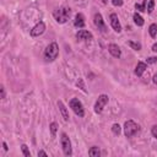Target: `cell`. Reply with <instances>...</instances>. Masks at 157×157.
Instances as JSON below:
<instances>
[{
  "label": "cell",
  "instance_id": "6da1fadb",
  "mask_svg": "<svg viewBox=\"0 0 157 157\" xmlns=\"http://www.w3.org/2000/svg\"><path fill=\"white\" fill-rule=\"evenodd\" d=\"M70 15H71V9L67 6H61L53 12V16L58 23H65L69 20Z\"/></svg>",
  "mask_w": 157,
  "mask_h": 157
},
{
  "label": "cell",
  "instance_id": "7a4b0ae2",
  "mask_svg": "<svg viewBox=\"0 0 157 157\" xmlns=\"http://www.w3.org/2000/svg\"><path fill=\"white\" fill-rule=\"evenodd\" d=\"M59 55V47L55 42L50 43L44 50V59L47 61H54Z\"/></svg>",
  "mask_w": 157,
  "mask_h": 157
},
{
  "label": "cell",
  "instance_id": "3957f363",
  "mask_svg": "<svg viewBox=\"0 0 157 157\" xmlns=\"http://www.w3.org/2000/svg\"><path fill=\"white\" fill-rule=\"evenodd\" d=\"M140 130V125L136 124L134 120H127L124 124V134L127 138H133Z\"/></svg>",
  "mask_w": 157,
  "mask_h": 157
},
{
  "label": "cell",
  "instance_id": "277c9868",
  "mask_svg": "<svg viewBox=\"0 0 157 157\" xmlns=\"http://www.w3.org/2000/svg\"><path fill=\"white\" fill-rule=\"evenodd\" d=\"M69 104H70V108L74 111V113H75L76 115H79L80 118H82V117L85 115L84 106H82V103L79 101V98H73Z\"/></svg>",
  "mask_w": 157,
  "mask_h": 157
},
{
  "label": "cell",
  "instance_id": "5b68a950",
  "mask_svg": "<svg viewBox=\"0 0 157 157\" xmlns=\"http://www.w3.org/2000/svg\"><path fill=\"white\" fill-rule=\"evenodd\" d=\"M61 147H63V151H64V155H65V156H71V155H73L71 141H70L69 136H68L65 133L61 134Z\"/></svg>",
  "mask_w": 157,
  "mask_h": 157
},
{
  "label": "cell",
  "instance_id": "8992f818",
  "mask_svg": "<svg viewBox=\"0 0 157 157\" xmlns=\"http://www.w3.org/2000/svg\"><path fill=\"white\" fill-rule=\"evenodd\" d=\"M108 101H109V97H108L107 95H101V96L98 97L96 104H95V112H96L97 114H101L102 111H103V108H104L106 104L108 103Z\"/></svg>",
  "mask_w": 157,
  "mask_h": 157
},
{
  "label": "cell",
  "instance_id": "52a82bcc",
  "mask_svg": "<svg viewBox=\"0 0 157 157\" xmlns=\"http://www.w3.org/2000/svg\"><path fill=\"white\" fill-rule=\"evenodd\" d=\"M93 23H95V26L101 31V32H107V27H106V23L103 21V17L100 12L95 14V16H93Z\"/></svg>",
  "mask_w": 157,
  "mask_h": 157
},
{
  "label": "cell",
  "instance_id": "ba28073f",
  "mask_svg": "<svg viewBox=\"0 0 157 157\" xmlns=\"http://www.w3.org/2000/svg\"><path fill=\"white\" fill-rule=\"evenodd\" d=\"M44 31H46V25H44V22L41 21L32 29H31V36H32V37H38V36L44 33Z\"/></svg>",
  "mask_w": 157,
  "mask_h": 157
},
{
  "label": "cell",
  "instance_id": "9c48e42d",
  "mask_svg": "<svg viewBox=\"0 0 157 157\" xmlns=\"http://www.w3.org/2000/svg\"><path fill=\"white\" fill-rule=\"evenodd\" d=\"M111 26L113 27V29L115 32H120L121 31V26H120V22H119V19H118V15L117 14H111Z\"/></svg>",
  "mask_w": 157,
  "mask_h": 157
},
{
  "label": "cell",
  "instance_id": "30bf717a",
  "mask_svg": "<svg viewBox=\"0 0 157 157\" xmlns=\"http://www.w3.org/2000/svg\"><path fill=\"white\" fill-rule=\"evenodd\" d=\"M76 38L80 41H88V39H92V33L86 29H80L76 33Z\"/></svg>",
  "mask_w": 157,
  "mask_h": 157
},
{
  "label": "cell",
  "instance_id": "8fae6325",
  "mask_svg": "<svg viewBox=\"0 0 157 157\" xmlns=\"http://www.w3.org/2000/svg\"><path fill=\"white\" fill-rule=\"evenodd\" d=\"M108 52L112 54V56H114V58H120V55H121V50H120V48L117 46V44H109L108 46Z\"/></svg>",
  "mask_w": 157,
  "mask_h": 157
},
{
  "label": "cell",
  "instance_id": "7c38bea8",
  "mask_svg": "<svg viewBox=\"0 0 157 157\" xmlns=\"http://www.w3.org/2000/svg\"><path fill=\"white\" fill-rule=\"evenodd\" d=\"M58 106H59V109H60V113H61V115H63V118H64V120L65 121H68L69 120V112H68V108L65 107V104L63 103L61 101H58Z\"/></svg>",
  "mask_w": 157,
  "mask_h": 157
},
{
  "label": "cell",
  "instance_id": "4fadbf2b",
  "mask_svg": "<svg viewBox=\"0 0 157 157\" xmlns=\"http://www.w3.org/2000/svg\"><path fill=\"white\" fill-rule=\"evenodd\" d=\"M74 26L77 28H82L85 27V17L82 14H76L75 20H74Z\"/></svg>",
  "mask_w": 157,
  "mask_h": 157
},
{
  "label": "cell",
  "instance_id": "5bb4252c",
  "mask_svg": "<svg viewBox=\"0 0 157 157\" xmlns=\"http://www.w3.org/2000/svg\"><path fill=\"white\" fill-rule=\"evenodd\" d=\"M147 69V65H146V63H144V61H139L138 63V65H136V68H135V74L138 75V76H142V74L145 73V70Z\"/></svg>",
  "mask_w": 157,
  "mask_h": 157
},
{
  "label": "cell",
  "instance_id": "9a60e30c",
  "mask_svg": "<svg viewBox=\"0 0 157 157\" xmlns=\"http://www.w3.org/2000/svg\"><path fill=\"white\" fill-rule=\"evenodd\" d=\"M88 155L91 157H98L101 155V151H100V147L97 146H92L90 150H88Z\"/></svg>",
  "mask_w": 157,
  "mask_h": 157
},
{
  "label": "cell",
  "instance_id": "2e32d148",
  "mask_svg": "<svg viewBox=\"0 0 157 157\" xmlns=\"http://www.w3.org/2000/svg\"><path fill=\"white\" fill-rule=\"evenodd\" d=\"M133 17H134V22H135V25H138L139 27H141V26H144V23H145V21H144V19L141 17V15H140V14H138V12H135Z\"/></svg>",
  "mask_w": 157,
  "mask_h": 157
},
{
  "label": "cell",
  "instance_id": "e0dca14e",
  "mask_svg": "<svg viewBox=\"0 0 157 157\" xmlns=\"http://www.w3.org/2000/svg\"><path fill=\"white\" fill-rule=\"evenodd\" d=\"M148 33H150V36H151L152 38L156 37V35H157V25H156V23H152V25L150 26V28H148Z\"/></svg>",
  "mask_w": 157,
  "mask_h": 157
},
{
  "label": "cell",
  "instance_id": "ac0fdd59",
  "mask_svg": "<svg viewBox=\"0 0 157 157\" xmlns=\"http://www.w3.org/2000/svg\"><path fill=\"white\" fill-rule=\"evenodd\" d=\"M146 3H147V0H144L142 2V4H135V9L136 10H139L140 12H144V11H146V8H145V5H146Z\"/></svg>",
  "mask_w": 157,
  "mask_h": 157
},
{
  "label": "cell",
  "instance_id": "d6986e66",
  "mask_svg": "<svg viewBox=\"0 0 157 157\" xmlns=\"http://www.w3.org/2000/svg\"><path fill=\"white\" fill-rule=\"evenodd\" d=\"M128 46L131 47L135 50H140L141 49V44L140 43H136V42H133V41H128Z\"/></svg>",
  "mask_w": 157,
  "mask_h": 157
},
{
  "label": "cell",
  "instance_id": "ffe728a7",
  "mask_svg": "<svg viewBox=\"0 0 157 157\" xmlns=\"http://www.w3.org/2000/svg\"><path fill=\"white\" fill-rule=\"evenodd\" d=\"M112 131L114 135H119L120 131H121V128H120V125L119 124H113V127H112Z\"/></svg>",
  "mask_w": 157,
  "mask_h": 157
},
{
  "label": "cell",
  "instance_id": "44dd1931",
  "mask_svg": "<svg viewBox=\"0 0 157 157\" xmlns=\"http://www.w3.org/2000/svg\"><path fill=\"white\" fill-rule=\"evenodd\" d=\"M56 129H58V125H56V123H52L50 124V133H52V136L53 138H55V135H56Z\"/></svg>",
  "mask_w": 157,
  "mask_h": 157
},
{
  "label": "cell",
  "instance_id": "7402d4cb",
  "mask_svg": "<svg viewBox=\"0 0 157 157\" xmlns=\"http://www.w3.org/2000/svg\"><path fill=\"white\" fill-rule=\"evenodd\" d=\"M153 8H155V0H148V5H147L146 11H147L148 14H151V12L153 11Z\"/></svg>",
  "mask_w": 157,
  "mask_h": 157
},
{
  "label": "cell",
  "instance_id": "603a6c76",
  "mask_svg": "<svg viewBox=\"0 0 157 157\" xmlns=\"http://www.w3.org/2000/svg\"><path fill=\"white\" fill-rule=\"evenodd\" d=\"M21 150H22L23 156H26V157H31V152H29V150H28L27 145H22V146H21Z\"/></svg>",
  "mask_w": 157,
  "mask_h": 157
},
{
  "label": "cell",
  "instance_id": "cb8c5ba5",
  "mask_svg": "<svg viewBox=\"0 0 157 157\" xmlns=\"http://www.w3.org/2000/svg\"><path fill=\"white\" fill-rule=\"evenodd\" d=\"M146 63L147 64H155V63H157V56H150L146 59Z\"/></svg>",
  "mask_w": 157,
  "mask_h": 157
},
{
  "label": "cell",
  "instance_id": "d4e9b609",
  "mask_svg": "<svg viewBox=\"0 0 157 157\" xmlns=\"http://www.w3.org/2000/svg\"><path fill=\"white\" fill-rule=\"evenodd\" d=\"M112 4L114 6H121L123 5V0H112Z\"/></svg>",
  "mask_w": 157,
  "mask_h": 157
},
{
  "label": "cell",
  "instance_id": "484cf974",
  "mask_svg": "<svg viewBox=\"0 0 157 157\" xmlns=\"http://www.w3.org/2000/svg\"><path fill=\"white\" fill-rule=\"evenodd\" d=\"M77 86H80V87H81V90H82L84 92H86V88H85V85H84L82 79H79V81H77Z\"/></svg>",
  "mask_w": 157,
  "mask_h": 157
},
{
  "label": "cell",
  "instance_id": "4316f807",
  "mask_svg": "<svg viewBox=\"0 0 157 157\" xmlns=\"http://www.w3.org/2000/svg\"><path fill=\"white\" fill-rule=\"evenodd\" d=\"M151 133H152V135L156 138V140H157V125H153L152 129H151Z\"/></svg>",
  "mask_w": 157,
  "mask_h": 157
},
{
  "label": "cell",
  "instance_id": "83f0119b",
  "mask_svg": "<svg viewBox=\"0 0 157 157\" xmlns=\"http://www.w3.org/2000/svg\"><path fill=\"white\" fill-rule=\"evenodd\" d=\"M0 91H2V98L4 100L5 98V88H4V86L0 87Z\"/></svg>",
  "mask_w": 157,
  "mask_h": 157
},
{
  "label": "cell",
  "instance_id": "f1b7e54d",
  "mask_svg": "<svg viewBox=\"0 0 157 157\" xmlns=\"http://www.w3.org/2000/svg\"><path fill=\"white\" fill-rule=\"evenodd\" d=\"M38 156H47V153H46L44 151L41 150V151H38Z\"/></svg>",
  "mask_w": 157,
  "mask_h": 157
},
{
  "label": "cell",
  "instance_id": "f546056e",
  "mask_svg": "<svg viewBox=\"0 0 157 157\" xmlns=\"http://www.w3.org/2000/svg\"><path fill=\"white\" fill-rule=\"evenodd\" d=\"M152 50H153L155 53H157V43H155V44L152 46Z\"/></svg>",
  "mask_w": 157,
  "mask_h": 157
},
{
  "label": "cell",
  "instance_id": "4dcf8cb0",
  "mask_svg": "<svg viewBox=\"0 0 157 157\" xmlns=\"http://www.w3.org/2000/svg\"><path fill=\"white\" fill-rule=\"evenodd\" d=\"M152 81H153V84H156V85H157V73L155 74V76H153V79H152Z\"/></svg>",
  "mask_w": 157,
  "mask_h": 157
},
{
  "label": "cell",
  "instance_id": "1f68e13d",
  "mask_svg": "<svg viewBox=\"0 0 157 157\" xmlns=\"http://www.w3.org/2000/svg\"><path fill=\"white\" fill-rule=\"evenodd\" d=\"M3 147H4V150H5V151H8V150H9V147H8V145H6V142H5V141L3 142Z\"/></svg>",
  "mask_w": 157,
  "mask_h": 157
},
{
  "label": "cell",
  "instance_id": "d6a6232c",
  "mask_svg": "<svg viewBox=\"0 0 157 157\" xmlns=\"http://www.w3.org/2000/svg\"><path fill=\"white\" fill-rule=\"evenodd\" d=\"M102 2H103V3H104V4H106V3H107V2H108V0H102Z\"/></svg>",
  "mask_w": 157,
  "mask_h": 157
}]
</instances>
